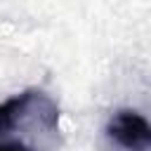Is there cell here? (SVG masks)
Here are the masks:
<instances>
[{
  "label": "cell",
  "mask_w": 151,
  "mask_h": 151,
  "mask_svg": "<svg viewBox=\"0 0 151 151\" xmlns=\"http://www.w3.org/2000/svg\"><path fill=\"white\" fill-rule=\"evenodd\" d=\"M59 104L38 87L0 101V151H59Z\"/></svg>",
  "instance_id": "obj_1"
},
{
  "label": "cell",
  "mask_w": 151,
  "mask_h": 151,
  "mask_svg": "<svg viewBox=\"0 0 151 151\" xmlns=\"http://www.w3.org/2000/svg\"><path fill=\"white\" fill-rule=\"evenodd\" d=\"M106 134L125 151H151V123L132 109L116 111L106 123Z\"/></svg>",
  "instance_id": "obj_2"
}]
</instances>
